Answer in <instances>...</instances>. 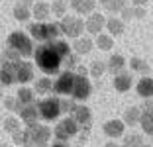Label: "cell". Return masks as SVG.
Returning a JSON list of instances; mask_svg holds the SVG:
<instances>
[{
	"instance_id": "1",
	"label": "cell",
	"mask_w": 153,
	"mask_h": 147,
	"mask_svg": "<svg viewBox=\"0 0 153 147\" xmlns=\"http://www.w3.org/2000/svg\"><path fill=\"white\" fill-rule=\"evenodd\" d=\"M69 55H71V47H69V43L63 41L61 37L49 41V43H39L33 49L36 65L45 75H59V73H61V67H63V61Z\"/></svg>"
},
{
	"instance_id": "19",
	"label": "cell",
	"mask_w": 153,
	"mask_h": 147,
	"mask_svg": "<svg viewBox=\"0 0 153 147\" xmlns=\"http://www.w3.org/2000/svg\"><path fill=\"white\" fill-rule=\"evenodd\" d=\"M106 30H108V36H112V37H118V36H122L124 31H126V24L122 22L120 18H116V16H112V18H108L106 20Z\"/></svg>"
},
{
	"instance_id": "32",
	"label": "cell",
	"mask_w": 153,
	"mask_h": 147,
	"mask_svg": "<svg viewBox=\"0 0 153 147\" xmlns=\"http://www.w3.org/2000/svg\"><path fill=\"white\" fill-rule=\"evenodd\" d=\"M104 71H106V63H102V61H92L88 67V75H92L94 79H100L104 75Z\"/></svg>"
},
{
	"instance_id": "34",
	"label": "cell",
	"mask_w": 153,
	"mask_h": 147,
	"mask_svg": "<svg viewBox=\"0 0 153 147\" xmlns=\"http://www.w3.org/2000/svg\"><path fill=\"white\" fill-rule=\"evenodd\" d=\"M2 128H4V131L6 134H14V131H18L20 129V122L16 120V118H6L4 120V124H2Z\"/></svg>"
},
{
	"instance_id": "21",
	"label": "cell",
	"mask_w": 153,
	"mask_h": 147,
	"mask_svg": "<svg viewBox=\"0 0 153 147\" xmlns=\"http://www.w3.org/2000/svg\"><path fill=\"white\" fill-rule=\"evenodd\" d=\"M140 125L147 135H153V108H141Z\"/></svg>"
},
{
	"instance_id": "35",
	"label": "cell",
	"mask_w": 153,
	"mask_h": 147,
	"mask_svg": "<svg viewBox=\"0 0 153 147\" xmlns=\"http://www.w3.org/2000/svg\"><path fill=\"white\" fill-rule=\"evenodd\" d=\"M4 108H6V110H10V112H20V110H22L20 102L16 100V98H12V96H6L4 98Z\"/></svg>"
},
{
	"instance_id": "45",
	"label": "cell",
	"mask_w": 153,
	"mask_h": 147,
	"mask_svg": "<svg viewBox=\"0 0 153 147\" xmlns=\"http://www.w3.org/2000/svg\"><path fill=\"white\" fill-rule=\"evenodd\" d=\"M0 147H10V145H8V143H0Z\"/></svg>"
},
{
	"instance_id": "37",
	"label": "cell",
	"mask_w": 153,
	"mask_h": 147,
	"mask_svg": "<svg viewBox=\"0 0 153 147\" xmlns=\"http://www.w3.org/2000/svg\"><path fill=\"white\" fill-rule=\"evenodd\" d=\"M73 106H75V102L73 100H61V114H71V110H73Z\"/></svg>"
},
{
	"instance_id": "6",
	"label": "cell",
	"mask_w": 153,
	"mask_h": 147,
	"mask_svg": "<svg viewBox=\"0 0 153 147\" xmlns=\"http://www.w3.org/2000/svg\"><path fill=\"white\" fill-rule=\"evenodd\" d=\"M36 106L37 112H39V118L45 122H55L61 116V98L57 96H47L43 100H39Z\"/></svg>"
},
{
	"instance_id": "40",
	"label": "cell",
	"mask_w": 153,
	"mask_h": 147,
	"mask_svg": "<svg viewBox=\"0 0 153 147\" xmlns=\"http://www.w3.org/2000/svg\"><path fill=\"white\" fill-rule=\"evenodd\" d=\"M18 2H20V4H24V6H27V8H32L36 0H18Z\"/></svg>"
},
{
	"instance_id": "8",
	"label": "cell",
	"mask_w": 153,
	"mask_h": 147,
	"mask_svg": "<svg viewBox=\"0 0 153 147\" xmlns=\"http://www.w3.org/2000/svg\"><path fill=\"white\" fill-rule=\"evenodd\" d=\"M59 30H61V36L76 39V37L82 36L85 22H82V18H79V16H63L61 22H59Z\"/></svg>"
},
{
	"instance_id": "29",
	"label": "cell",
	"mask_w": 153,
	"mask_h": 147,
	"mask_svg": "<svg viewBox=\"0 0 153 147\" xmlns=\"http://www.w3.org/2000/svg\"><path fill=\"white\" fill-rule=\"evenodd\" d=\"M51 14H55L57 18H63V16H67V2L65 0H53L49 6Z\"/></svg>"
},
{
	"instance_id": "10",
	"label": "cell",
	"mask_w": 153,
	"mask_h": 147,
	"mask_svg": "<svg viewBox=\"0 0 153 147\" xmlns=\"http://www.w3.org/2000/svg\"><path fill=\"white\" fill-rule=\"evenodd\" d=\"M18 61L20 59H2V65H0V82L4 86L18 85Z\"/></svg>"
},
{
	"instance_id": "26",
	"label": "cell",
	"mask_w": 153,
	"mask_h": 147,
	"mask_svg": "<svg viewBox=\"0 0 153 147\" xmlns=\"http://www.w3.org/2000/svg\"><path fill=\"white\" fill-rule=\"evenodd\" d=\"M130 69H131V71H135V73H141L143 76L151 73V67L145 63V59H140V57H131L130 59Z\"/></svg>"
},
{
	"instance_id": "13",
	"label": "cell",
	"mask_w": 153,
	"mask_h": 147,
	"mask_svg": "<svg viewBox=\"0 0 153 147\" xmlns=\"http://www.w3.org/2000/svg\"><path fill=\"white\" fill-rule=\"evenodd\" d=\"M102 129L108 137L116 139V137H122V135L126 134V124L122 120H108V122H104Z\"/></svg>"
},
{
	"instance_id": "7",
	"label": "cell",
	"mask_w": 153,
	"mask_h": 147,
	"mask_svg": "<svg viewBox=\"0 0 153 147\" xmlns=\"http://www.w3.org/2000/svg\"><path fill=\"white\" fill-rule=\"evenodd\" d=\"M90 94H92V82L88 80V76L75 73V82H73L71 98L76 100V102H85V100L90 98Z\"/></svg>"
},
{
	"instance_id": "22",
	"label": "cell",
	"mask_w": 153,
	"mask_h": 147,
	"mask_svg": "<svg viewBox=\"0 0 153 147\" xmlns=\"http://www.w3.org/2000/svg\"><path fill=\"white\" fill-rule=\"evenodd\" d=\"M94 47V41L90 39V37H76L75 43H73V49L76 51V55H86L92 51Z\"/></svg>"
},
{
	"instance_id": "14",
	"label": "cell",
	"mask_w": 153,
	"mask_h": 147,
	"mask_svg": "<svg viewBox=\"0 0 153 147\" xmlns=\"http://www.w3.org/2000/svg\"><path fill=\"white\" fill-rule=\"evenodd\" d=\"M30 80H33V65L26 59L18 61V85H27Z\"/></svg>"
},
{
	"instance_id": "18",
	"label": "cell",
	"mask_w": 153,
	"mask_h": 147,
	"mask_svg": "<svg viewBox=\"0 0 153 147\" xmlns=\"http://www.w3.org/2000/svg\"><path fill=\"white\" fill-rule=\"evenodd\" d=\"M135 90L141 98H153V79L151 76H141L135 85Z\"/></svg>"
},
{
	"instance_id": "41",
	"label": "cell",
	"mask_w": 153,
	"mask_h": 147,
	"mask_svg": "<svg viewBox=\"0 0 153 147\" xmlns=\"http://www.w3.org/2000/svg\"><path fill=\"white\" fill-rule=\"evenodd\" d=\"M131 2H134V6H145L149 0H131Z\"/></svg>"
},
{
	"instance_id": "12",
	"label": "cell",
	"mask_w": 153,
	"mask_h": 147,
	"mask_svg": "<svg viewBox=\"0 0 153 147\" xmlns=\"http://www.w3.org/2000/svg\"><path fill=\"white\" fill-rule=\"evenodd\" d=\"M104 26H106V18H104L100 12L88 14V18H86V22H85V30H88L90 33H94V36H98L100 31L104 30Z\"/></svg>"
},
{
	"instance_id": "31",
	"label": "cell",
	"mask_w": 153,
	"mask_h": 147,
	"mask_svg": "<svg viewBox=\"0 0 153 147\" xmlns=\"http://www.w3.org/2000/svg\"><path fill=\"white\" fill-rule=\"evenodd\" d=\"M141 145H145V143L140 134H128L124 137V145L122 147H141Z\"/></svg>"
},
{
	"instance_id": "43",
	"label": "cell",
	"mask_w": 153,
	"mask_h": 147,
	"mask_svg": "<svg viewBox=\"0 0 153 147\" xmlns=\"http://www.w3.org/2000/svg\"><path fill=\"white\" fill-rule=\"evenodd\" d=\"M104 147H118V143H116V141H108Z\"/></svg>"
},
{
	"instance_id": "36",
	"label": "cell",
	"mask_w": 153,
	"mask_h": 147,
	"mask_svg": "<svg viewBox=\"0 0 153 147\" xmlns=\"http://www.w3.org/2000/svg\"><path fill=\"white\" fill-rule=\"evenodd\" d=\"M12 141L16 143L18 147H24L26 145V129H18L12 134Z\"/></svg>"
},
{
	"instance_id": "25",
	"label": "cell",
	"mask_w": 153,
	"mask_h": 147,
	"mask_svg": "<svg viewBox=\"0 0 153 147\" xmlns=\"http://www.w3.org/2000/svg\"><path fill=\"white\" fill-rule=\"evenodd\" d=\"M140 116H141V108L140 106H131L128 108L126 112H124V124L128 125H135V124H140Z\"/></svg>"
},
{
	"instance_id": "5",
	"label": "cell",
	"mask_w": 153,
	"mask_h": 147,
	"mask_svg": "<svg viewBox=\"0 0 153 147\" xmlns=\"http://www.w3.org/2000/svg\"><path fill=\"white\" fill-rule=\"evenodd\" d=\"M49 139H51V129L43 124H33L27 125L26 129V145L30 147H49Z\"/></svg>"
},
{
	"instance_id": "16",
	"label": "cell",
	"mask_w": 153,
	"mask_h": 147,
	"mask_svg": "<svg viewBox=\"0 0 153 147\" xmlns=\"http://www.w3.org/2000/svg\"><path fill=\"white\" fill-rule=\"evenodd\" d=\"M131 85H134V79H131L130 73L122 71V73H118V75H114V88H116L118 92H128V90L131 88Z\"/></svg>"
},
{
	"instance_id": "30",
	"label": "cell",
	"mask_w": 153,
	"mask_h": 147,
	"mask_svg": "<svg viewBox=\"0 0 153 147\" xmlns=\"http://www.w3.org/2000/svg\"><path fill=\"white\" fill-rule=\"evenodd\" d=\"M96 45H98V49H102V51H110L112 49V45H114V39H112V36H106V33H98L96 36V41H94Z\"/></svg>"
},
{
	"instance_id": "33",
	"label": "cell",
	"mask_w": 153,
	"mask_h": 147,
	"mask_svg": "<svg viewBox=\"0 0 153 147\" xmlns=\"http://www.w3.org/2000/svg\"><path fill=\"white\" fill-rule=\"evenodd\" d=\"M104 6H106V10L114 16V14L122 12V8H126V0H110L108 4H104Z\"/></svg>"
},
{
	"instance_id": "28",
	"label": "cell",
	"mask_w": 153,
	"mask_h": 147,
	"mask_svg": "<svg viewBox=\"0 0 153 147\" xmlns=\"http://www.w3.org/2000/svg\"><path fill=\"white\" fill-rule=\"evenodd\" d=\"M14 18L18 20V22H27V20L32 18V10L18 2V4L14 6Z\"/></svg>"
},
{
	"instance_id": "9",
	"label": "cell",
	"mask_w": 153,
	"mask_h": 147,
	"mask_svg": "<svg viewBox=\"0 0 153 147\" xmlns=\"http://www.w3.org/2000/svg\"><path fill=\"white\" fill-rule=\"evenodd\" d=\"M53 135H55L57 141H69L71 137L79 135V124H76L71 116H67L53 128Z\"/></svg>"
},
{
	"instance_id": "48",
	"label": "cell",
	"mask_w": 153,
	"mask_h": 147,
	"mask_svg": "<svg viewBox=\"0 0 153 147\" xmlns=\"http://www.w3.org/2000/svg\"><path fill=\"white\" fill-rule=\"evenodd\" d=\"M76 147H82V145H76Z\"/></svg>"
},
{
	"instance_id": "4",
	"label": "cell",
	"mask_w": 153,
	"mask_h": 147,
	"mask_svg": "<svg viewBox=\"0 0 153 147\" xmlns=\"http://www.w3.org/2000/svg\"><path fill=\"white\" fill-rule=\"evenodd\" d=\"M69 116H71L73 120L79 124V135H81L79 139H81V141L88 139L90 128H92V112H90V108L88 106H79V104H75Z\"/></svg>"
},
{
	"instance_id": "24",
	"label": "cell",
	"mask_w": 153,
	"mask_h": 147,
	"mask_svg": "<svg viewBox=\"0 0 153 147\" xmlns=\"http://www.w3.org/2000/svg\"><path fill=\"white\" fill-rule=\"evenodd\" d=\"M16 100L20 102V106H30L36 100V94H33V88H27V86H22L16 94Z\"/></svg>"
},
{
	"instance_id": "17",
	"label": "cell",
	"mask_w": 153,
	"mask_h": 147,
	"mask_svg": "<svg viewBox=\"0 0 153 147\" xmlns=\"http://www.w3.org/2000/svg\"><path fill=\"white\" fill-rule=\"evenodd\" d=\"M32 16H36V22H45V20L51 16V10H49V4L45 0H39V2H33L32 8Z\"/></svg>"
},
{
	"instance_id": "20",
	"label": "cell",
	"mask_w": 153,
	"mask_h": 147,
	"mask_svg": "<svg viewBox=\"0 0 153 147\" xmlns=\"http://www.w3.org/2000/svg\"><path fill=\"white\" fill-rule=\"evenodd\" d=\"M71 8L76 10L79 14H85V16H88V14L94 12L96 0H71Z\"/></svg>"
},
{
	"instance_id": "11",
	"label": "cell",
	"mask_w": 153,
	"mask_h": 147,
	"mask_svg": "<svg viewBox=\"0 0 153 147\" xmlns=\"http://www.w3.org/2000/svg\"><path fill=\"white\" fill-rule=\"evenodd\" d=\"M73 82H75V71L59 73L57 80H53V92L59 94V96H71Z\"/></svg>"
},
{
	"instance_id": "42",
	"label": "cell",
	"mask_w": 153,
	"mask_h": 147,
	"mask_svg": "<svg viewBox=\"0 0 153 147\" xmlns=\"http://www.w3.org/2000/svg\"><path fill=\"white\" fill-rule=\"evenodd\" d=\"M49 147H67V143L65 141H55V143H51Z\"/></svg>"
},
{
	"instance_id": "38",
	"label": "cell",
	"mask_w": 153,
	"mask_h": 147,
	"mask_svg": "<svg viewBox=\"0 0 153 147\" xmlns=\"http://www.w3.org/2000/svg\"><path fill=\"white\" fill-rule=\"evenodd\" d=\"M131 16H134V18H137V20L145 18V10H143V6H134V8H131Z\"/></svg>"
},
{
	"instance_id": "2",
	"label": "cell",
	"mask_w": 153,
	"mask_h": 147,
	"mask_svg": "<svg viewBox=\"0 0 153 147\" xmlns=\"http://www.w3.org/2000/svg\"><path fill=\"white\" fill-rule=\"evenodd\" d=\"M6 49L20 59H27L33 55V39L24 31H12L6 39Z\"/></svg>"
},
{
	"instance_id": "23",
	"label": "cell",
	"mask_w": 153,
	"mask_h": 147,
	"mask_svg": "<svg viewBox=\"0 0 153 147\" xmlns=\"http://www.w3.org/2000/svg\"><path fill=\"white\" fill-rule=\"evenodd\" d=\"M106 69H108L112 75H118V73L126 71V59L122 57V55H112V57H108Z\"/></svg>"
},
{
	"instance_id": "27",
	"label": "cell",
	"mask_w": 153,
	"mask_h": 147,
	"mask_svg": "<svg viewBox=\"0 0 153 147\" xmlns=\"http://www.w3.org/2000/svg\"><path fill=\"white\" fill-rule=\"evenodd\" d=\"M36 90L37 94H47L53 90V80H51V76H41V79L36 80Z\"/></svg>"
},
{
	"instance_id": "15",
	"label": "cell",
	"mask_w": 153,
	"mask_h": 147,
	"mask_svg": "<svg viewBox=\"0 0 153 147\" xmlns=\"http://www.w3.org/2000/svg\"><path fill=\"white\" fill-rule=\"evenodd\" d=\"M22 122L26 125H33L39 122V112H37V106L36 104H30V106H22V110L18 112Z\"/></svg>"
},
{
	"instance_id": "44",
	"label": "cell",
	"mask_w": 153,
	"mask_h": 147,
	"mask_svg": "<svg viewBox=\"0 0 153 147\" xmlns=\"http://www.w3.org/2000/svg\"><path fill=\"white\" fill-rule=\"evenodd\" d=\"M98 2H102V4H108L110 0H98Z\"/></svg>"
},
{
	"instance_id": "46",
	"label": "cell",
	"mask_w": 153,
	"mask_h": 147,
	"mask_svg": "<svg viewBox=\"0 0 153 147\" xmlns=\"http://www.w3.org/2000/svg\"><path fill=\"white\" fill-rule=\"evenodd\" d=\"M141 147H149V145H141Z\"/></svg>"
},
{
	"instance_id": "3",
	"label": "cell",
	"mask_w": 153,
	"mask_h": 147,
	"mask_svg": "<svg viewBox=\"0 0 153 147\" xmlns=\"http://www.w3.org/2000/svg\"><path fill=\"white\" fill-rule=\"evenodd\" d=\"M30 30V36L32 39H36L37 43H49L53 39L61 37V30H59V24H47V22H36L27 26Z\"/></svg>"
},
{
	"instance_id": "39",
	"label": "cell",
	"mask_w": 153,
	"mask_h": 147,
	"mask_svg": "<svg viewBox=\"0 0 153 147\" xmlns=\"http://www.w3.org/2000/svg\"><path fill=\"white\" fill-rule=\"evenodd\" d=\"M122 22H128V20H134V16H131V8H130V6H126V8H122Z\"/></svg>"
},
{
	"instance_id": "47",
	"label": "cell",
	"mask_w": 153,
	"mask_h": 147,
	"mask_svg": "<svg viewBox=\"0 0 153 147\" xmlns=\"http://www.w3.org/2000/svg\"><path fill=\"white\" fill-rule=\"evenodd\" d=\"M24 147H30V145H24Z\"/></svg>"
}]
</instances>
